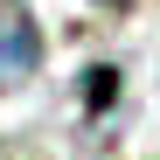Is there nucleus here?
Returning a JSON list of instances; mask_svg holds the SVG:
<instances>
[{"label":"nucleus","instance_id":"nucleus-1","mask_svg":"<svg viewBox=\"0 0 160 160\" xmlns=\"http://www.w3.org/2000/svg\"><path fill=\"white\" fill-rule=\"evenodd\" d=\"M35 63H42V35H35L28 7H21V0H7V14H0V91L21 84Z\"/></svg>","mask_w":160,"mask_h":160},{"label":"nucleus","instance_id":"nucleus-2","mask_svg":"<svg viewBox=\"0 0 160 160\" xmlns=\"http://www.w3.org/2000/svg\"><path fill=\"white\" fill-rule=\"evenodd\" d=\"M0 14H7V0H0Z\"/></svg>","mask_w":160,"mask_h":160}]
</instances>
